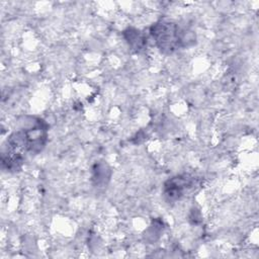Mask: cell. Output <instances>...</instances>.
<instances>
[{"instance_id": "1", "label": "cell", "mask_w": 259, "mask_h": 259, "mask_svg": "<svg viewBox=\"0 0 259 259\" xmlns=\"http://www.w3.org/2000/svg\"><path fill=\"white\" fill-rule=\"evenodd\" d=\"M150 33L156 46L164 53H172L193 40L192 32L170 20H160L152 25Z\"/></svg>"}, {"instance_id": "2", "label": "cell", "mask_w": 259, "mask_h": 259, "mask_svg": "<svg viewBox=\"0 0 259 259\" xmlns=\"http://www.w3.org/2000/svg\"><path fill=\"white\" fill-rule=\"evenodd\" d=\"M192 185V179L188 175L177 176L165 184V195L169 200L179 199Z\"/></svg>"}, {"instance_id": "3", "label": "cell", "mask_w": 259, "mask_h": 259, "mask_svg": "<svg viewBox=\"0 0 259 259\" xmlns=\"http://www.w3.org/2000/svg\"><path fill=\"white\" fill-rule=\"evenodd\" d=\"M128 42L131 46H133L135 49H141L142 45H143V36L139 33V31L137 30H128Z\"/></svg>"}]
</instances>
